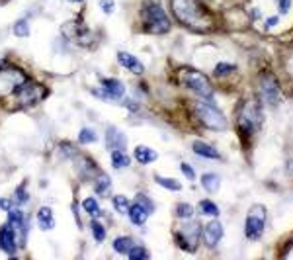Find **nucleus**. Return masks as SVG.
I'll return each instance as SVG.
<instances>
[{"mask_svg": "<svg viewBox=\"0 0 293 260\" xmlns=\"http://www.w3.org/2000/svg\"><path fill=\"white\" fill-rule=\"evenodd\" d=\"M149 215H151V211L146 210V208H143L141 204H133V206H129V211H127V217H129V221L133 223V225H137V227H141V225H145L146 223V219H149Z\"/></svg>", "mask_w": 293, "mask_h": 260, "instance_id": "obj_16", "label": "nucleus"}, {"mask_svg": "<svg viewBox=\"0 0 293 260\" xmlns=\"http://www.w3.org/2000/svg\"><path fill=\"white\" fill-rule=\"evenodd\" d=\"M28 202V194H26V184L16 188V204H26Z\"/></svg>", "mask_w": 293, "mask_h": 260, "instance_id": "obj_35", "label": "nucleus"}, {"mask_svg": "<svg viewBox=\"0 0 293 260\" xmlns=\"http://www.w3.org/2000/svg\"><path fill=\"white\" fill-rule=\"evenodd\" d=\"M24 82H26V77L20 71H2L0 69V94L16 92V88Z\"/></svg>", "mask_w": 293, "mask_h": 260, "instance_id": "obj_11", "label": "nucleus"}, {"mask_svg": "<svg viewBox=\"0 0 293 260\" xmlns=\"http://www.w3.org/2000/svg\"><path fill=\"white\" fill-rule=\"evenodd\" d=\"M174 213H176V217H178V219H186V221H190V219L194 217V208H192L190 204L182 202V204H178V206H176Z\"/></svg>", "mask_w": 293, "mask_h": 260, "instance_id": "obj_26", "label": "nucleus"}, {"mask_svg": "<svg viewBox=\"0 0 293 260\" xmlns=\"http://www.w3.org/2000/svg\"><path fill=\"white\" fill-rule=\"evenodd\" d=\"M4 67V59H0V69H2Z\"/></svg>", "mask_w": 293, "mask_h": 260, "instance_id": "obj_39", "label": "nucleus"}, {"mask_svg": "<svg viewBox=\"0 0 293 260\" xmlns=\"http://www.w3.org/2000/svg\"><path fill=\"white\" fill-rule=\"evenodd\" d=\"M133 246H135V241H133L131 237H117V239L114 241V250H115L117 254H127Z\"/></svg>", "mask_w": 293, "mask_h": 260, "instance_id": "obj_22", "label": "nucleus"}, {"mask_svg": "<svg viewBox=\"0 0 293 260\" xmlns=\"http://www.w3.org/2000/svg\"><path fill=\"white\" fill-rule=\"evenodd\" d=\"M110 159H112V166H114V168H117V170L127 168V166H129V162H131V159L125 155V151H119V149L112 151Z\"/></svg>", "mask_w": 293, "mask_h": 260, "instance_id": "obj_21", "label": "nucleus"}, {"mask_svg": "<svg viewBox=\"0 0 293 260\" xmlns=\"http://www.w3.org/2000/svg\"><path fill=\"white\" fill-rule=\"evenodd\" d=\"M90 229H92V237H94V241L102 243V241L106 239V227H104V225H102L100 221L92 219V223H90Z\"/></svg>", "mask_w": 293, "mask_h": 260, "instance_id": "obj_31", "label": "nucleus"}, {"mask_svg": "<svg viewBox=\"0 0 293 260\" xmlns=\"http://www.w3.org/2000/svg\"><path fill=\"white\" fill-rule=\"evenodd\" d=\"M102 90H104V98L110 100H119L125 96V84L117 79H102Z\"/></svg>", "mask_w": 293, "mask_h": 260, "instance_id": "obj_13", "label": "nucleus"}, {"mask_svg": "<svg viewBox=\"0 0 293 260\" xmlns=\"http://www.w3.org/2000/svg\"><path fill=\"white\" fill-rule=\"evenodd\" d=\"M82 208H84V211H86V213H90L92 217H98V215H102V211H100V206H98V200H96L94 196L86 198V200L82 202Z\"/></svg>", "mask_w": 293, "mask_h": 260, "instance_id": "obj_25", "label": "nucleus"}, {"mask_svg": "<svg viewBox=\"0 0 293 260\" xmlns=\"http://www.w3.org/2000/svg\"><path fill=\"white\" fill-rule=\"evenodd\" d=\"M129 200L125 198V196H121V194H117V196H114V208H115V211L117 213H121V215H125L127 211H129Z\"/></svg>", "mask_w": 293, "mask_h": 260, "instance_id": "obj_29", "label": "nucleus"}, {"mask_svg": "<svg viewBox=\"0 0 293 260\" xmlns=\"http://www.w3.org/2000/svg\"><path fill=\"white\" fill-rule=\"evenodd\" d=\"M117 61H119L121 67H125V69H127L129 73H133V75H143V73H145V65H143L135 55H131V53L119 51V53H117Z\"/></svg>", "mask_w": 293, "mask_h": 260, "instance_id": "obj_14", "label": "nucleus"}, {"mask_svg": "<svg viewBox=\"0 0 293 260\" xmlns=\"http://www.w3.org/2000/svg\"><path fill=\"white\" fill-rule=\"evenodd\" d=\"M125 145H127V137L119 131L117 127H108L106 129V147L110 149V151H115V149H119V151H123L125 149Z\"/></svg>", "mask_w": 293, "mask_h": 260, "instance_id": "obj_15", "label": "nucleus"}, {"mask_svg": "<svg viewBox=\"0 0 293 260\" xmlns=\"http://www.w3.org/2000/svg\"><path fill=\"white\" fill-rule=\"evenodd\" d=\"M96 141H98V135H96L94 129H90V127H82V129H81V133H79V143L90 145V143H96Z\"/></svg>", "mask_w": 293, "mask_h": 260, "instance_id": "obj_24", "label": "nucleus"}, {"mask_svg": "<svg viewBox=\"0 0 293 260\" xmlns=\"http://www.w3.org/2000/svg\"><path fill=\"white\" fill-rule=\"evenodd\" d=\"M199 233H201V227H199L195 221H192V223H186L184 227H180L174 237H176V243L180 244V248L192 252V250H195Z\"/></svg>", "mask_w": 293, "mask_h": 260, "instance_id": "obj_8", "label": "nucleus"}, {"mask_svg": "<svg viewBox=\"0 0 293 260\" xmlns=\"http://www.w3.org/2000/svg\"><path fill=\"white\" fill-rule=\"evenodd\" d=\"M258 90H260V96L262 100L268 104V106H276L281 98V88H279V82L277 79L270 73V71H262L258 75Z\"/></svg>", "mask_w": 293, "mask_h": 260, "instance_id": "obj_6", "label": "nucleus"}, {"mask_svg": "<svg viewBox=\"0 0 293 260\" xmlns=\"http://www.w3.org/2000/svg\"><path fill=\"white\" fill-rule=\"evenodd\" d=\"M137 204H141L143 208H146L151 213L155 211V204L149 200V196H145V194H137Z\"/></svg>", "mask_w": 293, "mask_h": 260, "instance_id": "obj_34", "label": "nucleus"}, {"mask_svg": "<svg viewBox=\"0 0 293 260\" xmlns=\"http://www.w3.org/2000/svg\"><path fill=\"white\" fill-rule=\"evenodd\" d=\"M12 32H14L16 37H28V35H30V24H28V20H26V18L18 20V22L14 24Z\"/></svg>", "mask_w": 293, "mask_h": 260, "instance_id": "obj_30", "label": "nucleus"}, {"mask_svg": "<svg viewBox=\"0 0 293 260\" xmlns=\"http://www.w3.org/2000/svg\"><path fill=\"white\" fill-rule=\"evenodd\" d=\"M192 149H194V153L197 157H203V159H211V161H219V159H221V155H219V151L215 147H211V145H207V143H203L199 139L192 143Z\"/></svg>", "mask_w": 293, "mask_h": 260, "instance_id": "obj_18", "label": "nucleus"}, {"mask_svg": "<svg viewBox=\"0 0 293 260\" xmlns=\"http://www.w3.org/2000/svg\"><path fill=\"white\" fill-rule=\"evenodd\" d=\"M94 188H96V194L104 196V194H108V190L112 188V180H110L106 174H100V176H98V180L94 182Z\"/></svg>", "mask_w": 293, "mask_h": 260, "instance_id": "obj_28", "label": "nucleus"}, {"mask_svg": "<svg viewBox=\"0 0 293 260\" xmlns=\"http://www.w3.org/2000/svg\"><path fill=\"white\" fill-rule=\"evenodd\" d=\"M266 208L262 204H256L248 210V215H246V221H244V235L246 239L250 241H258L264 233V227H266Z\"/></svg>", "mask_w": 293, "mask_h": 260, "instance_id": "obj_5", "label": "nucleus"}, {"mask_svg": "<svg viewBox=\"0 0 293 260\" xmlns=\"http://www.w3.org/2000/svg\"><path fill=\"white\" fill-rule=\"evenodd\" d=\"M16 96L22 106H35L45 98V88L39 84H33V82H24L18 86Z\"/></svg>", "mask_w": 293, "mask_h": 260, "instance_id": "obj_9", "label": "nucleus"}, {"mask_svg": "<svg viewBox=\"0 0 293 260\" xmlns=\"http://www.w3.org/2000/svg\"><path fill=\"white\" fill-rule=\"evenodd\" d=\"M133 157L139 164H151L159 159V153L153 151L151 147H146V145H137L135 151H133Z\"/></svg>", "mask_w": 293, "mask_h": 260, "instance_id": "obj_17", "label": "nucleus"}, {"mask_svg": "<svg viewBox=\"0 0 293 260\" xmlns=\"http://www.w3.org/2000/svg\"><path fill=\"white\" fill-rule=\"evenodd\" d=\"M194 114H195V117H197L207 129H213V131H225V129L229 127L227 117L223 115V112H219L213 104H209V102H205V100L194 102Z\"/></svg>", "mask_w": 293, "mask_h": 260, "instance_id": "obj_3", "label": "nucleus"}, {"mask_svg": "<svg viewBox=\"0 0 293 260\" xmlns=\"http://www.w3.org/2000/svg\"><path fill=\"white\" fill-rule=\"evenodd\" d=\"M260 123V112L254 104H246L239 115V131H241V137H250L254 131H256V127Z\"/></svg>", "mask_w": 293, "mask_h": 260, "instance_id": "obj_7", "label": "nucleus"}, {"mask_svg": "<svg viewBox=\"0 0 293 260\" xmlns=\"http://www.w3.org/2000/svg\"><path fill=\"white\" fill-rule=\"evenodd\" d=\"M141 18H143V24H145V30L149 33H166L170 30V20L168 16L164 14L163 6L157 4V2H145L143 4V10H141Z\"/></svg>", "mask_w": 293, "mask_h": 260, "instance_id": "obj_2", "label": "nucleus"}, {"mask_svg": "<svg viewBox=\"0 0 293 260\" xmlns=\"http://www.w3.org/2000/svg\"><path fill=\"white\" fill-rule=\"evenodd\" d=\"M0 210L10 211V210H12V202H10V200H0Z\"/></svg>", "mask_w": 293, "mask_h": 260, "instance_id": "obj_38", "label": "nucleus"}, {"mask_svg": "<svg viewBox=\"0 0 293 260\" xmlns=\"http://www.w3.org/2000/svg\"><path fill=\"white\" fill-rule=\"evenodd\" d=\"M201 188L209 194H215L219 188H221V178H219L215 172H205L201 176Z\"/></svg>", "mask_w": 293, "mask_h": 260, "instance_id": "obj_20", "label": "nucleus"}, {"mask_svg": "<svg viewBox=\"0 0 293 260\" xmlns=\"http://www.w3.org/2000/svg\"><path fill=\"white\" fill-rule=\"evenodd\" d=\"M127 256H129L131 260H145V258H149V250H146L145 246H141V244H135V246L127 252Z\"/></svg>", "mask_w": 293, "mask_h": 260, "instance_id": "obj_32", "label": "nucleus"}, {"mask_svg": "<svg viewBox=\"0 0 293 260\" xmlns=\"http://www.w3.org/2000/svg\"><path fill=\"white\" fill-rule=\"evenodd\" d=\"M201 241H203V244L207 246V248H215L219 243H221V239H223V225H221V221H209L203 229H201Z\"/></svg>", "mask_w": 293, "mask_h": 260, "instance_id": "obj_10", "label": "nucleus"}, {"mask_svg": "<svg viewBox=\"0 0 293 260\" xmlns=\"http://www.w3.org/2000/svg\"><path fill=\"white\" fill-rule=\"evenodd\" d=\"M180 170H182V174L188 178V180H194L195 178V172H194V168H192V164H188V162H182L180 164Z\"/></svg>", "mask_w": 293, "mask_h": 260, "instance_id": "obj_37", "label": "nucleus"}, {"mask_svg": "<svg viewBox=\"0 0 293 260\" xmlns=\"http://www.w3.org/2000/svg\"><path fill=\"white\" fill-rule=\"evenodd\" d=\"M199 211H201L203 215H207V217H217V215H219V208H217L211 200H201V202H199Z\"/></svg>", "mask_w": 293, "mask_h": 260, "instance_id": "obj_27", "label": "nucleus"}, {"mask_svg": "<svg viewBox=\"0 0 293 260\" xmlns=\"http://www.w3.org/2000/svg\"><path fill=\"white\" fill-rule=\"evenodd\" d=\"M213 73H215V77H227V75L235 73V65H231V63H219V65H215Z\"/></svg>", "mask_w": 293, "mask_h": 260, "instance_id": "obj_33", "label": "nucleus"}, {"mask_svg": "<svg viewBox=\"0 0 293 260\" xmlns=\"http://www.w3.org/2000/svg\"><path fill=\"white\" fill-rule=\"evenodd\" d=\"M68 2H84V0H68Z\"/></svg>", "mask_w": 293, "mask_h": 260, "instance_id": "obj_40", "label": "nucleus"}, {"mask_svg": "<svg viewBox=\"0 0 293 260\" xmlns=\"http://www.w3.org/2000/svg\"><path fill=\"white\" fill-rule=\"evenodd\" d=\"M178 75H180V82L194 94H197L205 100H209L213 96V86L203 73H199L195 69H182Z\"/></svg>", "mask_w": 293, "mask_h": 260, "instance_id": "obj_4", "label": "nucleus"}, {"mask_svg": "<svg viewBox=\"0 0 293 260\" xmlns=\"http://www.w3.org/2000/svg\"><path fill=\"white\" fill-rule=\"evenodd\" d=\"M0 250H4L8 256L16 254V231L12 225L0 227Z\"/></svg>", "mask_w": 293, "mask_h": 260, "instance_id": "obj_12", "label": "nucleus"}, {"mask_svg": "<svg viewBox=\"0 0 293 260\" xmlns=\"http://www.w3.org/2000/svg\"><path fill=\"white\" fill-rule=\"evenodd\" d=\"M174 18L195 32H209L215 26L213 14L199 2V0H170Z\"/></svg>", "mask_w": 293, "mask_h": 260, "instance_id": "obj_1", "label": "nucleus"}, {"mask_svg": "<svg viewBox=\"0 0 293 260\" xmlns=\"http://www.w3.org/2000/svg\"><path fill=\"white\" fill-rule=\"evenodd\" d=\"M100 8L104 10V14H112L115 10V0H100Z\"/></svg>", "mask_w": 293, "mask_h": 260, "instance_id": "obj_36", "label": "nucleus"}, {"mask_svg": "<svg viewBox=\"0 0 293 260\" xmlns=\"http://www.w3.org/2000/svg\"><path fill=\"white\" fill-rule=\"evenodd\" d=\"M37 225H39L41 231L55 229V217H53V210L51 208H47V206L39 208V211H37Z\"/></svg>", "mask_w": 293, "mask_h": 260, "instance_id": "obj_19", "label": "nucleus"}, {"mask_svg": "<svg viewBox=\"0 0 293 260\" xmlns=\"http://www.w3.org/2000/svg\"><path fill=\"white\" fill-rule=\"evenodd\" d=\"M155 182H157L159 186L166 188V190H172V192H180V190H182V184H180L176 178H166V176L157 174V176H155Z\"/></svg>", "mask_w": 293, "mask_h": 260, "instance_id": "obj_23", "label": "nucleus"}]
</instances>
